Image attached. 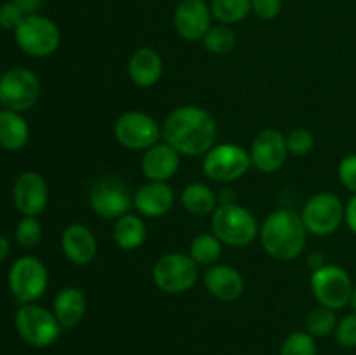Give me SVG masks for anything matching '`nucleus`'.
I'll use <instances>...</instances> for the list:
<instances>
[{
    "label": "nucleus",
    "mask_w": 356,
    "mask_h": 355,
    "mask_svg": "<svg viewBox=\"0 0 356 355\" xmlns=\"http://www.w3.org/2000/svg\"><path fill=\"white\" fill-rule=\"evenodd\" d=\"M212 19L211 3L205 0H181L172 16L177 35L188 42H202L211 30Z\"/></svg>",
    "instance_id": "2eb2a0df"
},
{
    "label": "nucleus",
    "mask_w": 356,
    "mask_h": 355,
    "mask_svg": "<svg viewBox=\"0 0 356 355\" xmlns=\"http://www.w3.org/2000/svg\"><path fill=\"white\" fill-rule=\"evenodd\" d=\"M344 209H346V204L341 200L339 195L332 191H318L306 200L301 218L308 233L327 237L337 232V228L343 225Z\"/></svg>",
    "instance_id": "1a4fd4ad"
},
{
    "label": "nucleus",
    "mask_w": 356,
    "mask_h": 355,
    "mask_svg": "<svg viewBox=\"0 0 356 355\" xmlns=\"http://www.w3.org/2000/svg\"><path fill=\"white\" fill-rule=\"evenodd\" d=\"M315 340L308 331H294L282 343L280 355H318Z\"/></svg>",
    "instance_id": "c756f323"
},
{
    "label": "nucleus",
    "mask_w": 356,
    "mask_h": 355,
    "mask_svg": "<svg viewBox=\"0 0 356 355\" xmlns=\"http://www.w3.org/2000/svg\"><path fill=\"white\" fill-rule=\"evenodd\" d=\"M113 134L118 145L127 150H148L160 141L162 127L149 113L129 110L115 120Z\"/></svg>",
    "instance_id": "f8f14e48"
},
{
    "label": "nucleus",
    "mask_w": 356,
    "mask_h": 355,
    "mask_svg": "<svg viewBox=\"0 0 356 355\" xmlns=\"http://www.w3.org/2000/svg\"><path fill=\"white\" fill-rule=\"evenodd\" d=\"M14 326L21 340L33 348L51 347L63 333V327L56 319L54 312L37 303L21 305L14 315Z\"/></svg>",
    "instance_id": "20e7f679"
},
{
    "label": "nucleus",
    "mask_w": 356,
    "mask_h": 355,
    "mask_svg": "<svg viewBox=\"0 0 356 355\" xmlns=\"http://www.w3.org/2000/svg\"><path fill=\"white\" fill-rule=\"evenodd\" d=\"M42 86L37 73L17 66L0 77V104L6 110L23 113L33 108L40 97Z\"/></svg>",
    "instance_id": "9b49d317"
},
{
    "label": "nucleus",
    "mask_w": 356,
    "mask_h": 355,
    "mask_svg": "<svg viewBox=\"0 0 356 355\" xmlns=\"http://www.w3.org/2000/svg\"><path fill=\"white\" fill-rule=\"evenodd\" d=\"M309 265H312V268L313 270H316V268H320V267H323V256L322 254H313L312 258H309Z\"/></svg>",
    "instance_id": "ea45409f"
},
{
    "label": "nucleus",
    "mask_w": 356,
    "mask_h": 355,
    "mask_svg": "<svg viewBox=\"0 0 356 355\" xmlns=\"http://www.w3.org/2000/svg\"><path fill=\"white\" fill-rule=\"evenodd\" d=\"M24 14L13 0L9 2H3L0 3V28L3 30H16L17 26L21 24V21L24 19Z\"/></svg>",
    "instance_id": "f704fd0d"
},
{
    "label": "nucleus",
    "mask_w": 356,
    "mask_h": 355,
    "mask_svg": "<svg viewBox=\"0 0 356 355\" xmlns=\"http://www.w3.org/2000/svg\"><path fill=\"white\" fill-rule=\"evenodd\" d=\"M344 223L348 228L356 235V194L346 202V209H344Z\"/></svg>",
    "instance_id": "e433bc0d"
},
{
    "label": "nucleus",
    "mask_w": 356,
    "mask_h": 355,
    "mask_svg": "<svg viewBox=\"0 0 356 355\" xmlns=\"http://www.w3.org/2000/svg\"><path fill=\"white\" fill-rule=\"evenodd\" d=\"M89 205L104 219H118L134 207V195L115 176H103L90 187Z\"/></svg>",
    "instance_id": "ddd939ff"
},
{
    "label": "nucleus",
    "mask_w": 356,
    "mask_h": 355,
    "mask_svg": "<svg viewBox=\"0 0 356 355\" xmlns=\"http://www.w3.org/2000/svg\"><path fill=\"white\" fill-rule=\"evenodd\" d=\"M181 166V155L169 145L162 141L145 150L141 159V173L148 181H169L177 174Z\"/></svg>",
    "instance_id": "6ab92c4d"
},
{
    "label": "nucleus",
    "mask_w": 356,
    "mask_h": 355,
    "mask_svg": "<svg viewBox=\"0 0 356 355\" xmlns=\"http://www.w3.org/2000/svg\"><path fill=\"white\" fill-rule=\"evenodd\" d=\"M9 254V240H7L6 235L0 233V261H3Z\"/></svg>",
    "instance_id": "58836bf2"
},
{
    "label": "nucleus",
    "mask_w": 356,
    "mask_h": 355,
    "mask_svg": "<svg viewBox=\"0 0 356 355\" xmlns=\"http://www.w3.org/2000/svg\"><path fill=\"white\" fill-rule=\"evenodd\" d=\"M198 268L188 253H167L153 265L152 278L165 294H183L197 284Z\"/></svg>",
    "instance_id": "39448f33"
},
{
    "label": "nucleus",
    "mask_w": 356,
    "mask_h": 355,
    "mask_svg": "<svg viewBox=\"0 0 356 355\" xmlns=\"http://www.w3.org/2000/svg\"><path fill=\"white\" fill-rule=\"evenodd\" d=\"M211 13L218 23L238 24L252 14L250 0H211Z\"/></svg>",
    "instance_id": "bb28decb"
},
{
    "label": "nucleus",
    "mask_w": 356,
    "mask_h": 355,
    "mask_svg": "<svg viewBox=\"0 0 356 355\" xmlns=\"http://www.w3.org/2000/svg\"><path fill=\"white\" fill-rule=\"evenodd\" d=\"M21 10H23L24 16H31V14H38L44 0H13Z\"/></svg>",
    "instance_id": "4c0bfd02"
},
{
    "label": "nucleus",
    "mask_w": 356,
    "mask_h": 355,
    "mask_svg": "<svg viewBox=\"0 0 356 355\" xmlns=\"http://www.w3.org/2000/svg\"><path fill=\"white\" fill-rule=\"evenodd\" d=\"M14 38L24 54L31 58H47L58 51L61 44V31L51 17L31 14L14 30Z\"/></svg>",
    "instance_id": "0eeeda50"
},
{
    "label": "nucleus",
    "mask_w": 356,
    "mask_h": 355,
    "mask_svg": "<svg viewBox=\"0 0 356 355\" xmlns=\"http://www.w3.org/2000/svg\"><path fill=\"white\" fill-rule=\"evenodd\" d=\"M334 338L339 347L356 348V312L348 313L337 320Z\"/></svg>",
    "instance_id": "473e14b6"
},
{
    "label": "nucleus",
    "mask_w": 356,
    "mask_h": 355,
    "mask_svg": "<svg viewBox=\"0 0 356 355\" xmlns=\"http://www.w3.org/2000/svg\"><path fill=\"white\" fill-rule=\"evenodd\" d=\"M202 45L214 56L229 54L236 45V33L228 24H212L211 30L202 38Z\"/></svg>",
    "instance_id": "cd10ccee"
},
{
    "label": "nucleus",
    "mask_w": 356,
    "mask_h": 355,
    "mask_svg": "<svg viewBox=\"0 0 356 355\" xmlns=\"http://www.w3.org/2000/svg\"><path fill=\"white\" fill-rule=\"evenodd\" d=\"M263 249L278 261H292L305 251L308 230L301 214L292 209H277L270 212L259 226Z\"/></svg>",
    "instance_id": "f03ea898"
},
{
    "label": "nucleus",
    "mask_w": 356,
    "mask_h": 355,
    "mask_svg": "<svg viewBox=\"0 0 356 355\" xmlns=\"http://www.w3.org/2000/svg\"><path fill=\"white\" fill-rule=\"evenodd\" d=\"M250 7H252L254 16L264 21H271L280 16L284 2L282 0H250Z\"/></svg>",
    "instance_id": "c9c22d12"
},
{
    "label": "nucleus",
    "mask_w": 356,
    "mask_h": 355,
    "mask_svg": "<svg viewBox=\"0 0 356 355\" xmlns=\"http://www.w3.org/2000/svg\"><path fill=\"white\" fill-rule=\"evenodd\" d=\"M309 285L318 305L336 310V312L351 305L355 284L348 270H344L339 265L325 263L323 267L313 270Z\"/></svg>",
    "instance_id": "6e6552de"
},
{
    "label": "nucleus",
    "mask_w": 356,
    "mask_h": 355,
    "mask_svg": "<svg viewBox=\"0 0 356 355\" xmlns=\"http://www.w3.org/2000/svg\"><path fill=\"white\" fill-rule=\"evenodd\" d=\"M222 246L225 244L214 235V233H198L190 244V254L198 267H212L222 256Z\"/></svg>",
    "instance_id": "a878e982"
},
{
    "label": "nucleus",
    "mask_w": 356,
    "mask_h": 355,
    "mask_svg": "<svg viewBox=\"0 0 356 355\" xmlns=\"http://www.w3.org/2000/svg\"><path fill=\"white\" fill-rule=\"evenodd\" d=\"M30 139V127L24 117L17 111H0V146L3 150H21Z\"/></svg>",
    "instance_id": "b1692460"
},
{
    "label": "nucleus",
    "mask_w": 356,
    "mask_h": 355,
    "mask_svg": "<svg viewBox=\"0 0 356 355\" xmlns=\"http://www.w3.org/2000/svg\"><path fill=\"white\" fill-rule=\"evenodd\" d=\"M351 306H353V312H356V284L353 287V296H351Z\"/></svg>",
    "instance_id": "a19ab883"
},
{
    "label": "nucleus",
    "mask_w": 356,
    "mask_h": 355,
    "mask_svg": "<svg viewBox=\"0 0 356 355\" xmlns=\"http://www.w3.org/2000/svg\"><path fill=\"white\" fill-rule=\"evenodd\" d=\"M49 271L37 256H21L9 270V289L21 305L35 303L45 294Z\"/></svg>",
    "instance_id": "9d476101"
},
{
    "label": "nucleus",
    "mask_w": 356,
    "mask_h": 355,
    "mask_svg": "<svg viewBox=\"0 0 356 355\" xmlns=\"http://www.w3.org/2000/svg\"><path fill=\"white\" fill-rule=\"evenodd\" d=\"M337 320L339 319L336 315V310L318 305L306 317V331L313 338H325L336 331Z\"/></svg>",
    "instance_id": "c85d7f7f"
},
{
    "label": "nucleus",
    "mask_w": 356,
    "mask_h": 355,
    "mask_svg": "<svg viewBox=\"0 0 356 355\" xmlns=\"http://www.w3.org/2000/svg\"><path fill=\"white\" fill-rule=\"evenodd\" d=\"M14 204L23 216H35L45 211L49 202V187L44 176L35 171L19 174L13 188Z\"/></svg>",
    "instance_id": "dca6fc26"
},
{
    "label": "nucleus",
    "mask_w": 356,
    "mask_h": 355,
    "mask_svg": "<svg viewBox=\"0 0 356 355\" xmlns=\"http://www.w3.org/2000/svg\"><path fill=\"white\" fill-rule=\"evenodd\" d=\"M176 204V194L165 181H146L134 191V209L143 218H162Z\"/></svg>",
    "instance_id": "f3484780"
},
{
    "label": "nucleus",
    "mask_w": 356,
    "mask_h": 355,
    "mask_svg": "<svg viewBox=\"0 0 356 355\" xmlns=\"http://www.w3.org/2000/svg\"><path fill=\"white\" fill-rule=\"evenodd\" d=\"M204 284L207 291L219 301H235L245 289V281L236 268L229 265L216 263L207 267L204 274Z\"/></svg>",
    "instance_id": "aec40b11"
},
{
    "label": "nucleus",
    "mask_w": 356,
    "mask_h": 355,
    "mask_svg": "<svg viewBox=\"0 0 356 355\" xmlns=\"http://www.w3.org/2000/svg\"><path fill=\"white\" fill-rule=\"evenodd\" d=\"M162 138L179 155L204 157L216 145L218 124L202 106L184 104L167 115L162 125Z\"/></svg>",
    "instance_id": "f257e3e1"
},
{
    "label": "nucleus",
    "mask_w": 356,
    "mask_h": 355,
    "mask_svg": "<svg viewBox=\"0 0 356 355\" xmlns=\"http://www.w3.org/2000/svg\"><path fill=\"white\" fill-rule=\"evenodd\" d=\"M285 139H287V148L289 155L296 157H305L308 153L313 152L315 148V136H313L312 131L305 127L292 129L285 134Z\"/></svg>",
    "instance_id": "2f4dec72"
},
{
    "label": "nucleus",
    "mask_w": 356,
    "mask_h": 355,
    "mask_svg": "<svg viewBox=\"0 0 356 355\" xmlns=\"http://www.w3.org/2000/svg\"><path fill=\"white\" fill-rule=\"evenodd\" d=\"M249 153L250 160H252V167H256L259 173H277L284 167L289 157L285 134L278 129H263L254 138Z\"/></svg>",
    "instance_id": "4468645a"
},
{
    "label": "nucleus",
    "mask_w": 356,
    "mask_h": 355,
    "mask_svg": "<svg viewBox=\"0 0 356 355\" xmlns=\"http://www.w3.org/2000/svg\"><path fill=\"white\" fill-rule=\"evenodd\" d=\"M212 233L229 247H245L259 237V223L256 216L243 205L219 204L212 212Z\"/></svg>",
    "instance_id": "7ed1b4c3"
},
{
    "label": "nucleus",
    "mask_w": 356,
    "mask_h": 355,
    "mask_svg": "<svg viewBox=\"0 0 356 355\" xmlns=\"http://www.w3.org/2000/svg\"><path fill=\"white\" fill-rule=\"evenodd\" d=\"M61 251L66 260L76 267L90 265L97 254L96 235L89 226L82 223H72L61 233Z\"/></svg>",
    "instance_id": "a211bd4d"
},
{
    "label": "nucleus",
    "mask_w": 356,
    "mask_h": 355,
    "mask_svg": "<svg viewBox=\"0 0 356 355\" xmlns=\"http://www.w3.org/2000/svg\"><path fill=\"white\" fill-rule=\"evenodd\" d=\"M337 176L346 190L356 194V153L343 157L337 166Z\"/></svg>",
    "instance_id": "72a5a7b5"
},
{
    "label": "nucleus",
    "mask_w": 356,
    "mask_h": 355,
    "mask_svg": "<svg viewBox=\"0 0 356 355\" xmlns=\"http://www.w3.org/2000/svg\"><path fill=\"white\" fill-rule=\"evenodd\" d=\"M252 167L249 150L236 143H218L204 155L202 169L216 183L228 184L238 181Z\"/></svg>",
    "instance_id": "423d86ee"
},
{
    "label": "nucleus",
    "mask_w": 356,
    "mask_h": 355,
    "mask_svg": "<svg viewBox=\"0 0 356 355\" xmlns=\"http://www.w3.org/2000/svg\"><path fill=\"white\" fill-rule=\"evenodd\" d=\"M52 312L63 329H73L83 320L87 312V298L79 287H63L54 296Z\"/></svg>",
    "instance_id": "4be33fe9"
},
{
    "label": "nucleus",
    "mask_w": 356,
    "mask_h": 355,
    "mask_svg": "<svg viewBox=\"0 0 356 355\" xmlns=\"http://www.w3.org/2000/svg\"><path fill=\"white\" fill-rule=\"evenodd\" d=\"M14 237L23 249H33L42 242L44 230H42L40 221L35 216H23V219L16 225Z\"/></svg>",
    "instance_id": "7c9ffc66"
},
{
    "label": "nucleus",
    "mask_w": 356,
    "mask_h": 355,
    "mask_svg": "<svg viewBox=\"0 0 356 355\" xmlns=\"http://www.w3.org/2000/svg\"><path fill=\"white\" fill-rule=\"evenodd\" d=\"M181 204L190 214L207 216L218 209L219 197L209 184L195 181L186 184L181 191Z\"/></svg>",
    "instance_id": "393cba45"
},
{
    "label": "nucleus",
    "mask_w": 356,
    "mask_h": 355,
    "mask_svg": "<svg viewBox=\"0 0 356 355\" xmlns=\"http://www.w3.org/2000/svg\"><path fill=\"white\" fill-rule=\"evenodd\" d=\"M129 77L141 89L156 86L163 75V59L153 47H138L129 58Z\"/></svg>",
    "instance_id": "412c9836"
},
{
    "label": "nucleus",
    "mask_w": 356,
    "mask_h": 355,
    "mask_svg": "<svg viewBox=\"0 0 356 355\" xmlns=\"http://www.w3.org/2000/svg\"><path fill=\"white\" fill-rule=\"evenodd\" d=\"M148 239V226L139 214L127 212L122 218L115 219L113 240L122 251H136Z\"/></svg>",
    "instance_id": "5701e85b"
}]
</instances>
